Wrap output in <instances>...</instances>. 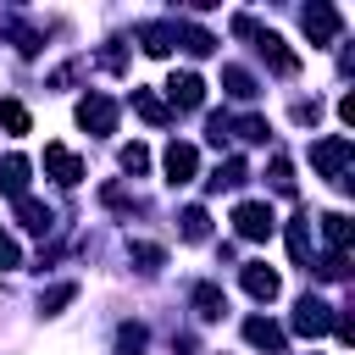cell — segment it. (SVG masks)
Instances as JSON below:
<instances>
[{"instance_id":"obj_19","label":"cell","mask_w":355,"mask_h":355,"mask_svg":"<svg viewBox=\"0 0 355 355\" xmlns=\"http://www.w3.org/2000/svg\"><path fill=\"white\" fill-rule=\"evenodd\" d=\"M178 222H183V239H189V244H200V239H205V233H211V216H205V211H200V205H189V211H183V216H178Z\"/></svg>"},{"instance_id":"obj_20","label":"cell","mask_w":355,"mask_h":355,"mask_svg":"<svg viewBox=\"0 0 355 355\" xmlns=\"http://www.w3.org/2000/svg\"><path fill=\"white\" fill-rule=\"evenodd\" d=\"M222 83H227V94H233V100H250V94H255V78H250L244 67H227V72H222Z\"/></svg>"},{"instance_id":"obj_12","label":"cell","mask_w":355,"mask_h":355,"mask_svg":"<svg viewBox=\"0 0 355 355\" xmlns=\"http://www.w3.org/2000/svg\"><path fill=\"white\" fill-rule=\"evenodd\" d=\"M288 255H294V266H311V216L288 222Z\"/></svg>"},{"instance_id":"obj_22","label":"cell","mask_w":355,"mask_h":355,"mask_svg":"<svg viewBox=\"0 0 355 355\" xmlns=\"http://www.w3.org/2000/svg\"><path fill=\"white\" fill-rule=\"evenodd\" d=\"M0 128H6V133H28V111H22L17 100H0Z\"/></svg>"},{"instance_id":"obj_15","label":"cell","mask_w":355,"mask_h":355,"mask_svg":"<svg viewBox=\"0 0 355 355\" xmlns=\"http://www.w3.org/2000/svg\"><path fill=\"white\" fill-rule=\"evenodd\" d=\"M322 233H327V244H333V255H344V250H349V239H355V227H349V216H338V211H327V216H322Z\"/></svg>"},{"instance_id":"obj_3","label":"cell","mask_w":355,"mask_h":355,"mask_svg":"<svg viewBox=\"0 0 355 355\" xmlns=\"http://www.w3.org/2000/svg\"><path fill=\"white\" fill-rule=\"evenodd\" d=\"M44 172H50L55 183H67V189H72V183H83V161H78L67 144H44Z\"/></svg>"},{"instance_id":"obj_8","label":"cell","mask_w":355,"mask_h":355,"mask_svg":"<svg viewBox=\"0 0 355 355\" xmlns=\"http://www.w3.org/2000/svg\"><path fill=\"white\" fill-rule=\"evenodd\" d=\"M250 33H255V28H250ZM255 44H261V55H266V61H272L283 78H288V72H300V55H294V50H288L277 33H255Z\"/></svg>"},{"instance_id":"obj_26","label":"cell","mask_w":355,"mask_h":355,"mask_svg":"<svg viewBox=\"0 0 355 355\" xmlns=\"http://www.w3.org/2000/svg\"><path fill=\"white\" fill-rule=\"evenodd\" d=\"M72 294H78V288H72V283H61V288H50V294L39 300V311H61V305H67Z\"/></svg>"},{"instance_id":"obj_28","label":"cell","mask_w":355,"mask_h":355,"mask_svg":"<svg viewBox=\"0 0 355 355\" xmlns=\"http://www.w3.org/2000/svg\"><path fill=\"white\" fill-rule=\"evenodd\" d=\"M6 266H17V244L0 233V272H6Z\"/></svg>"},{"instance_id":"obj_18","label":"cell","mask_w":355,"mask_h":355,"mask_svg":"<svg viewBox=\"0 0 355 355\" xmlns=\"http://www.w3.org/2000/svg\"><path fill=\"white\" fill-rule=\"evenodd\" d=\"M239 183H244V161H239V155H233V161H222V166L205 178V189H239Z\"/></svg>"},{"instance_id":"obj_21","label":"cell","mask_w":355,"mask_h":355,"mask_svg":"<svg viewBox=\"0 0 355 355\" xmlns=\"http://www.w3.org/2000/svg\"><path fill=\"white\" fill-rule=\"evenodd\" d=\"M133 105H139V116H144V122H166V105H161L150 89H133Z\"/></svg>"},{"instance_id":"obj_27","label":"cell","mask_w":355,"mask_h":355,"mask_svg":"<svg viewBox=\"0 0 355 355\" xmlns=\"http://www.w3.org/2000/svg\"><path fill=\"white\" fill-rule=\"evenodd\" d=\"M266 133H272L266 116H244V122H239V139H266Z\"/></svg>"},{"instance_id":"obj_2","label":"cell","mask_w":355,"mask_h":355,"mask_svg":"<svg viewBox=\"0 0 355 355\" xmlns=\"http://www.w3.org/2000/svg\"><path fill=\"white\" fill-rule=\"evenodd\" d=\"M233 227H239V239H272L277 216H272V205H266V200H244V205L233 211Z\"/></svg>"},{"instance_id":"obj_6","label":"cell","mask_w":355,"mask_h":355,"mask_svg":"<svg viewBox=\"0 0 355 355\" xmlns=\"http://www.w3.org/2000/svg\"><path fill=\"white\" fill-rule=\"evenodd\" d=\"M78 122H83L89 133H111V128H116V105H111L105 94H89V100L78 105Z\"/></svg>"},{"instance_id":"obj_10","label":"cell","mask_w":355,"mask_h":355,"mask_svg":"<svg viewBox=\"0 0 355 355\" xmlns=\"http://www.w3.org/2000/svg\"><path fill=\"white\" fill-rule=\"evenodd\" d=\"M194 166H200L194 144H166V183H189V178H194Z\"/></svg>"},{"instance_id":"obj_9","label":"cell","mask_w":355,"mask_h":355,"mask_svg":"<svg viewBox=\"0 0 355 355\" xmlns=\"http://www.w3.org/2000/svg\"><path fill=\"white\" fill-rule=\"evenodd\" d=\"M166 94H172V105H178V111H194V105L205 100V83H200L194 72H172V83H166Z\"/></svg>"},{"instance_id":"obj_5","label":"cell","mask_w":355,"mask_h":355,"mask_svg":"<svg viewBox=\"0 0 355 355\" xmlns=\"http://www.w3.org/2000/svg\"><path fill=\"white\" fill-rule=\"evenodd\" d=\"M300 22H305L311 44H327V39L338 33V11H333V6H322V0H316V6H305V11H300Z\"/></svg>"},{"instance_id":"obj_16","label":"cell","mask_w":355,"mask_h":355,"mask_svg":"<svg viewBox=\"0 0 355 355\" xmlns=\"http://www.w3.org/2000/svg\"><path fill=\"white\" fill-rule=\"evenodd\" d=\"M139 39H144V50L150 55H166L178 39H172V22H150V28H139Z\"/></svg>"},{"instance_id":"obj_1","label":"cell","mask_w":355,"mask_h":355,"mask_svg":"<svg viewBox=\"0 0 355 355\" xmlns=\"http://www.w3.org/2000/svg\"><path fill=\"white\" fill-rule=\"evenodd\" d=\"M349 155H355V144H349V139H322V144H311V166H316L322 178H333V183H344ZM344 189H349V183H344Z\"/></svg>"},{"instance_id":"obj_7","label":"cell","mask_w":355,"mask_h":355,"mask_svg":"<svg viewBox=\"0 0 355 355\" xmlns=\"http://www.w3.org/2000/svg\"><path fill=\"white\" fill-rule=\"evenodd\" d=\"M239 277H244L250 300H277V288H283V283H277V272H272L266 261H244V272H239Z\"/></svg>"},{"instance_id":"obj_23","label":"cell","mask_w":355,"mask_h":355,"mask_svg":"<svg viewBox=\"0 0 355 355\" xmlns=\"http://www.w3.org/2000/svg\"><path fill=\"white\" fill-rule=\"evenodd\" d=\"M116 161H122V172H133V178H139V172L150 166V150H144V144H122V155H116Z\"/></svg>"},{"instance_id":"obj_14","label":"cell","mask_w":355,"mask_h":355,"mask_svg":"<svg viewBox=\"0 0 355 355\" xmlns=\"http://www.w3.org/2000/svg\"><path fill=\"white\" fill-rule=\"evenodd\" d=\"M0 189L22 200V189H28V161H22V155H6V161H0Z\"/></svg>"},{"instance_id":"obj_4","label":"cell","mask_w":355,"mask_h":355,"mask_svg":"<svg viewBox=\"0 0 355 355\" xmlns=\"http://www.w3.org/2000/svg\"><path fill=\"white\" fill-rule=\"evenodd\" d=\"M327 327H333V311H327L322 300H311V294H305V300H300V311H294V333H305V338H322Z\"/></svg>"},{"instance_id":"obj_25","label":"cell","mask_w":355,"mask_h":355,"mask_svg":"<svg viewBox=\"0 0 355 355\" xmlns=\"http://www.w3.org/2000/svg\"><path fill=\"white\" fill-rule=\"evenodd\" d=\"M133 261H144V272H155L166 255H161V244H133Z\"/></svg>"},{"instance_id":"obj_13","label":"cell","mask_w":355,"mask_h":355,"mask_svg":"<svg viewBox=\"0 0 355 355\" xmlns=\"http://www.w3.org/2000/svg\"><path fill=\"white\" fill-rule=\"evenodd\" d=\"M222 311H227L222 288H216V283H200V288H194V316H200V322H216Z\"/></svg>"},{"instance_id":"obj_11","label":"cell","mask_w":355,"mask_h":355,"mask_svg":"<svg viewBox=\"0 0 355 355\" xmlns=\"http://www.w3.org/2000/svg\"><path fill=\"white\" fill-rule=\"evenodd\" d=\"M244 338H250L255 349H283V327L266 322V316H250V322H244Z\"/></svg>"},{"instance_id":"obj_24","label":"cell","mask_w":355,"mask_h":355,"mask_svg":"<svg viewBox=\"0 0 355 355\" xmlns=\"http://www.w3.org/2000/svg\"><path fill=\"white\" fill-rule=\"evenodd\" d=\"M272 189H277V194H294V166H288L283 155L272 161Z\"/></svg>"},{"instance_id":"obj_17","label":"cell","mask_w":355,"mask_h":355,"mask_svg":"<svg viewBox=\"0 0 355 355\" xmlns=\"http://www.w3.org/2000/svg\"><path fill=\"white\" fill-rule=\"evenodd\" d=\"M17 216H22V227L28 233H44L55 216H50V205H39V200H17Z\"/></svg>"}]
</instances>
